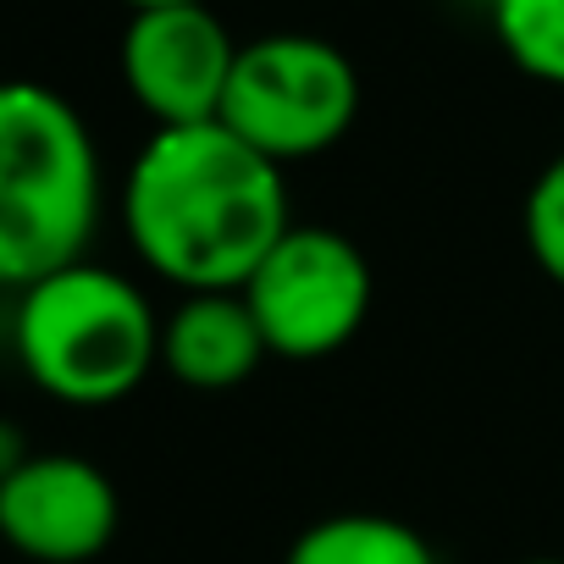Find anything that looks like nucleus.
Masks as SVG:
<instances>
[{
    "label": "nucleus",
    "mask_w": 564,
    "mask_h": 564,
    "mask_svg": "<svg viewBox=\"0 0 564 564\" xmlns=\"http://www.w3.org/2000/svg\"><path fill=\"white\" fill-rule=\"evenodd\" d=\"M265 338L254 311L243 305L238 289L221 294H183L172 316H161V371L177 377L194 393H232L243 388L260 360Z\"/></svg>",
    "instance_id": "nucleus-8"
},
{
    "label": "nucleus",
    "mask_w": 564,
    "mask_h": 564,
    "mask_svg": "<svg viewBox=\"0 0 564 564\" xmlns=\"http://www.w3.org/2000/svg\"><path fill=\"white\" fill-rule=\"evenodd\" d=\"M100 227V150L67 95L34 78L0 84V289L89 260Z\"/></svg>",
    "instance_id": "nucleus-2"
},
{
    "label": "nucleus",
    "mask_w": 564,
    "mask_h": 564,
    "mask_svg": "<svg viewBox=\"0 0 564 564\" xmlns=\"http://www.w3.org/2000/svg\"><path fill=\"white\" fill-rule=\"evenodd\" d=\"M117 525V481L84 454H29L0 476V542L34 564H89Z\"/></svg>",
    "instance_id": "nucleus-7"
},
{
    "label": "nucleus",
    "mask_w": 564,
    "mask_h": 564,
    "mask_svg": "<svg viewBox=\"0 0 564 564\" xmlns=\"http://www.w3.org/2000/svg\"><path fill=\"white\" fill-rule=\"evenodd\" d=\"M355 117H360V73L349 51H338L322 34H260L238 45L216 122L232 128L265 161L289 166L344 144Z\"/></svg>",
    "instance_id": "nucleus-4"
},
{
    "label": "nucleus",
    "mask_w": 564,
    "mask_h": 564,
    "mask_svg": "<svg viewBox=\"0 0 564 564\" xmlns=\"http://www.w3.org/2000/svg\"><path fill=\"white\" fill-rule=\"evenodd\" d=\"M282 564H437V547L399 514H327L289 542Z\"/></svg>",
    "instance_id": "nucleus-9"
},
{
    "label": "nucleus",
    "mask_w": 564,
    "mask_h": 564,
    "mask_svg": "<svg viewBox=\"0 0 564 564\" xmlns=\"http://www.w3.org/2000/svg\"><path fill=\"white\" fill-rule=\"evenodd\" d=\"M520 564H564V558H520Z\"/></svg>",
    "instance_id": "nucleus-13"
},
{
    "label": "nucleus",
    "mask_w": 564,
    "mask_h": 564,
    "mask_svg": "<svg viewBox=\"0 0 564 564\" xmlns=\"http://www.w3.org/2000/svg\"><path fill=\"white\" fill-rule=\"evenodd\" d=\"M128 12H161V7H210V0H122Z\"/></svg>",
    "instance_id": "nucleus-12"
},
{
    "label": "nucleus",
    "mask_w": 564,
    "mask_h": 564,
    "mask_svg": "<svg viewBox=\"0 0 564 564\" xmlns=\"http://www.w3.org/2000/svg\"><path fill=\"white\" fill-rule=\"evenodd\" d=\"M12 344L23 377L73 410H106L161 366V316L133 276L73 260L18 289Z\"/></svg>",
    "instance_id": "nucleus-3"
},
{
    "label": "nucleus",
    "mask_w": 564,
    "mask_h": 564,
    "mask_svg": "<svg viewBox=\"0 0 564 564\" xmlns=\"http://www.w3.org/2000/svg\"><path fill=\"white\" fill-rule=\"evenodd\" d=\"M133 254L183 294L243 289L271 243L294 227L282 166L221 122L155 128L122 183Z\"/></svg>",
    "instance_id": "nucleus-1"
},
{
    "label": "nucleus",
    "mask_w": 564,
    "mask_h": 564,
    "mask_svg": "<svg viewBox=\"0 0 564 564\" xmlns=\"http://www.w3.org/2000/svg\"><path fill=\"white\" fill-rule=\"evenodd\" d=\"M487 12L503 56L525 78L564 89V0H487Z\"/></svg>",
    "instance_id": "nucleus-10"
},
{
    "label": "nucleus",
    "mask_w": 564,
    "mask_h": 564,
    "mask_svg": "<svg viewBox=\"0 0 564 564\" xmlns=\"http://www.w3.org/2000/svg\"><path fill=\"white\" fill-rule=\"evenodd\" d=\"M238 294L276 360H327L360 338L377 282L366 249L349 232L294 221Z\"/></svg>",
    "instance_id": "nucleus-5"
},
{
    "label": "nucleus",
    "mask_w": 564,
    "mask_h": 564,
    "mask_svg": "<svg viewBox=\"0 0 564 564\" xmlns=\"http://www.w3.org/2000/svg\"><path fill=\"white\" fill-rule=\"evenodd\" d=\"M520 227H525V249H531V260L542 265V276L564 289V150H558V155L536 172V183L525 188Z\"/></svg>",
    "instance_id": "nucleus-11"
},
{
    "label": "nucleus",
    "mask_w": 564,
    "mask_h": 564,
    "mask_svg": "<svg viewBox=\"0 0 564 564\" xmlns=\"http://www.w3.org/2000/svg\"><path fill=\"white\" fill-rule=\"evenodd\" d=\"M117 62L133 106L155 128H194L221 117L238 40L210 7H161L128 18Z\"/></svg>",
    "instance_id": "nucleus-6"
}]
</instances>
